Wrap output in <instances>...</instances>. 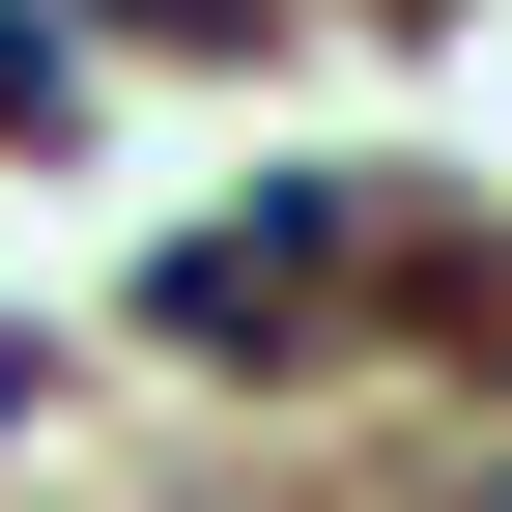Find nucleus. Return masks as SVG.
Masks as SVG:
<instances>
[{
  "label": "nucleus",
  "mask_w": 512,
  "mask_h": 512,
  "mask_svg": "<svg viewBox=\"0 0 512 512\" xmlns=\"http://www.w3.org/2000/svg\"><path fill=\"white\" fill-rule=\"evenodd\" d=\"M342 285H456V228H427V200H370V171H285V200H228V228H171V342H200V370H313V342H370V313Z\"/></svg>",
  "instance_id": "nucleus-1"
},
{
  "label": "nucleus",
  "mask_w": 512,
  "mask_h": 512,
  "mask_svg": "<svg viewBox=\"0 0 512 512\" xmlns=\"http://www.w3.org/2000/svg\"><path fill=\"white\" fill-rule=\"evenodd\" d=\"M86 114V0H0V143H57Z\"/></svg>",
  "instance_id": "nucleus-2"
}]
</instances>
